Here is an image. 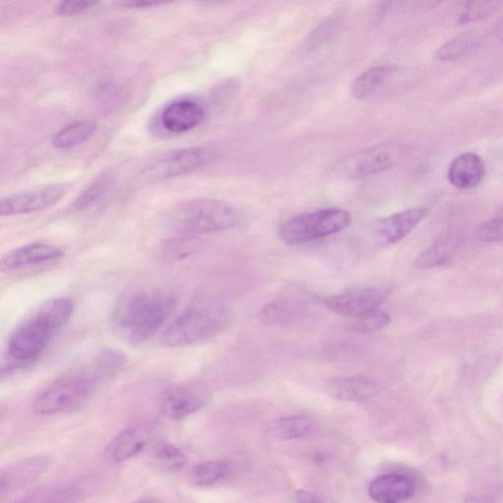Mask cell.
<instances>
[{
  "instance_id": "f546056e",
  "label": "cell",
  "mask_w": 503,
  "mask_h": 503,
  "mask_svg": "<svg viewBox=\"0 0 503 503\" xmlns=\"http://www.w3.org/2000/svg\"><path fill=\"white\" fill-rule=\"evenodd\" d=\"M389 324L390 317L383 311L377 310L358 318L353 328L358 333H375V331L387 327Z\"/></svg>"
},
{
  "instance_id": "6da1fadb",
  "label": "cell",
  "mask_w": 503,
  "mask_h": 503,
  "mask_svg": "<svg viewBox=\"0 0 503 503\" xmlns=\"http://www.w3.org/2000/svg\"><path fill=\"white\" fill-rule=\"evenodd\" d=\"M126 356L117 350L106 349L93 358L61 376L35 397V414L46 416L77 409L87 402L106 380L125 369Z\"/></svg>"
},
{
  "instance_id": "7402d4cb",
  "label": "cell",
  "mask_w": 503,
  "mask_h": 503,
  "mask_svg": "<svg viewBox=\"0 0 503 503\" xmlns=\"http://www.w3.org/2000/svg\"><path fill=\"white\" fill-rule=\"evenodd\" d=\"M392 65H378L367 69L352 84L351 94L356 100H365L375 94L394 75Z\"/></svg>"
},
{
  "instance_id": "f1b7e54d",
  "label": "cell",
  "mask_w": 503,
  "mask_h": 503,
  "mask_svg": "<svg viewBox=\"0 0 503 503\" xmlns=\"http://www.w3.org/2000/svg\"><path fill=\"white\" fill-rule=\"evenodd\" d=\"M156 458L166 468L176 470L183 468L186 462V454L175 446L161 445L155 450Z\"/></svg>"
},
{
  "instance_id": "ac0fdd59",
  "label": "cell",
  "mask_w": 503,
  "mask_h": 503,
  "mask_svg": "<svg viewBox=\"0 0 503 503\" xmlns=\"http://www.w3.org/2000/svg\"><path fill=\"white\" fill-rule=\"evenodd\" d=\"M376 380L366 376H352L329 379L327 391L330 397L341 401L365 402L377 395Z\"/></svg>"
},
{
  "instance_id": "ba28073f",
  "label": "cell",
  "mask_w": 503,
  "mask_h": 503,
  "mask_svg": "<svg viewBox=\"0 0 503 503\" xmlns=\"http://www.w3.org/2000/svg\"><path fill=\"white\" fill-rule=\"evenodd\" d=\"M217 154L211 146H192L177 150L158 158L148 169L145 177L150 181H164L193 173L216 158Z\"/></svg>"
},
{
  "instance_id": "d590c367",
  "label": "cell",
  "mask_w": 503,
  "mask_h": 503,
  "mask_svg": "<svg viewBox=\"0 0 503 503\" xmlns=\"http://www.w3.org/2000/svg\"><path fill=\"white\" fill-rule=\"evenodd\" d=\"M137 503H157V502L154 501V500H150V499H146V500H142V501L137 502Z\"/></svg>"
},
{
  "instance_id": "44dd1931",
  "label": "cell",
  "mask_w": 503,
  "mask_h": 503,
  "mask_svg": "<svg viewBox=\"0 0 503 503\" xmlns=\"http://www.w3.org/2000/svg\"><path fill=\"white\" fill-rule=\"evenodd\" d=\"M314 428L315 425L308 417L288 416L269 424L267 433L277 440H293L308 437Z\"/></svg>"
},
{
  "instance_id": "d6a6232c",
  "label": "cell",
  "mask_w": 503,
  "mask_h": 503,
  "mask_svg": "<svg viewBox=\"0 0 503 503\" xmlns=\"http://www.w3.org/2000/svg\"><path fill=\"white\" fill-rule=\"evenodd\" d=\"M294 503H323L320 498L308 490L299 489L294 498Z\"/></svg>"
},
{
  "instance_id": "836d02e7",
  "label": "cell",
  "mask_w": 503,
  "mask_h": 503,
  "mask_svg": "<svg viewBox=\"0 0 503 503\" xmlns=\"http://www.w3.org/2000/svg\"><path fill=\"white\" fill-rule=\"evenodd\" d=\"M165 3H151V2H136V3H126L124 4L125 6H127V7H139V8H143V7H151V6H155V5H164Z\"/></svg>"
},
{
  "instance_id": "2e32d148",
  "label": "cell",
  "mask_w": 503,
  "mask_h": 503,
  "mask_svg": "<svg viewBox=\"0 0 503 503\" xmlns=\"http://www.w3.org/2000/svg\"><path fill=\"white\" fill-rule=\"evenodd\" d=\"M487 175L483 158L471 152L463 153L453 159L448 169V179L452 186L470 190L481 186Z\"/></svg>"
},
{
  "instance_id": "4fadbf2b",
  "label": "cell",
  "mask_w": 503,
  "mask_h": 503,
  "mask_svg": "<svg viewBox=\"0 0 503 503\" xmlns=\"http://www.w3.org/2000/svg\"><path fill=\"white\" fill-rule=\"evenodd\" d=\"M429 206L408 208L377 220L374 227V239L380 247H387L410 235L428 215Z\"/></svg>"
},
{
  "instance_id": "5b68a950",
  "label": "cell",
  "mask_w": 503,
  "mask_h": 503,
  "mask_svg": "<svg viewBox=\"0 0 503 503\" xmlns=\"http://www.w3.org/2000/svg\"><path fill=\"white\" fill-rule=\"evenodd\" d=\"M238 214L229 204L214 199H196L177 206L171 224L186 236L207 235L235 226Z\"/></svg>"
},
{
  "instance_id": "8fae6325",
  "label": "cell",
  "mask_w": 503,
  "mask_h": 503,
  "mask_svg": "<svg viewBox=\"0 0 503 503\" xmlns=\"http://www.w3.org/2000/svg\"><path fill=\"white\" fill-rule=\"evenodd\" d=\"M387 296V293L384 289L367 287L326 297L323 304L331 312L358 320V318L379 310V307L382 306Z\"/></svg>"
},
{
  "instance_id": "603a6c76",
  "label": "cell",
  "mask_w": 503,
  "mask_h": 503,
  "mask_svg": "<svg viewBox=\"0 0 503 503\" xmlns=\"http://www.w3.org/2000/svg\"><path fill=\"white\" fill-rule=\"evenodd\" d=\"M97 125L92 120H81L60 129L52 140L55 148L66 150L87 142L96 133Z\"/></svg>"
},
{
  "instance_id": "484cf974",
  "label": "cell",
  "mask_w": 503,
  "mask_h": 503,
  "mask_svg": "<svg viewBox=\"0 0 503 503\" xmlns=\"http://www.w3.org/2000/svg\"><path fill=\"white\" fill-rule=\"evenodd\" d=\"M229 473V465L214 460L199 463L191 471L192 481L201 487H210L222 481Z\"/></svg>"
},
{
  "instance_id": "7c38bea8",
  "label": "cell",
  "mask_w": 503,
  "mask_h": 503,
  "mask_svg": "<svg viewBox=\"0 0 503 503\" xmlns=\"http://www.w3.org/2000/svg\"><path fill=\"white\" fill-rule=\"evenodd\" d=\"M208 400L205 387L199 383H180L168 387L162 397V409L173 420H183L198 412Z\"/></svg>"
},
{
  "instance_id": "d4e9b609",
  "label": "cell",
  "mask_w": 503,
  "mask_h": 503,
  "mask_svg": "<svg viewBox=\"0 0 503 503\" xmlns=\"http://www.w3.org/2000/svg\"><path fill=\"white\" fill-rule=\"evenodd\" d=\"M199 248V239L184 236L166 241L162 246V257L167 263H178L187 259Z\"/></svg>"
},
{
  "instance_id": "e0dca14e",
  "label": "cell",
  "mask_w": 503,
  "mask_h": 503,
  "mask_svg": "<svg viewBox=\"0 0 503 503\" xmlns=\"http://www.w3.org/2000/svg\"><path fill=\"white\" fill-rule=\"evenodd\" d=\"M415 492L412 478L396 473L376 478L369 487V496L377 503H401L411 498Z\"/></svg>"
},
{
  "instance_id": "5bb4252c",
  "label": "cell",
  "mask_w": 503,
  "mask_h": 503,
  "mask_svg": "<svg viewBox=\"0 0 503 503\" xmlns=\"http://www.w3.org/2000/svg\"><path fill=\"white\" fill-rule=\"evenodd\" d=\"M206 117L204 107L189 99L167 104L159 116L163 128L171 134H183L199 126Z\"/></svg>"
},
{
  "instance_id": "ffe728a7",
  "label": "cell",
  "mask_w": 503,
  "mask_h": 503,
  "mask_svg": "<svg viewBox=\"0 0 503 503\" xmlns=\"http://www.w3.org/2000/svg\"><path fill=\"white\" fill-rule=\"evenodd\" d=\"M462 240L454 235L441 236L436 242L422 252L415 261L421 269H431L448 263L461 247Z\"/></svg>"
},
{
  "instance_id": "52a82bcc",
  "label": "cell",
  "mask_w": 503,
  "mask_h": 503,
  "mask_svg": "<svg viewBox=\"0 0 503 503\" xmlns=\"http://www.w3.org/2000/svg\"><path fill=\"white\" fill-rule=\"evenodd\" d=\"M403 156L401 144L386 142L341 157L333 166V173L343 179H362L396 166Z\"/></svg>"
},
{
  "instance_id": "1f68e13d",
  "label": "cell",
  "mask_w": 503,
  "mask_h": 503,
  "mask_svg": "<svg viewBox=\"0 0 503 503\" xmlns=\"http://www.w3.org/2000/svg\"><path fill=\"white\" fill-rule=\"evenodd\" d=\"M96 4L89 2H61L55 7V14L64 16H72L82 14L84 11H87Z\"/></svg>"
},
{
  "instance_id": "30bf717a",
  "label": "cell",
  "mask_w": 503,
  "mask_h": 503,
  "mask_svg": "<svg viewBox=\"0 0 503 503\" xmlns=\"http://www.w3.org/2000/svg\"><path fill=\"white\" fill-rule=\"evenodd\" d=\"M312 299L305 291L296 288L263 307L257 317L266 326L296 325L308 317Z\"/></svg>"
},
{
  "instance_id": "e575fe53",
  "label": "cell",
  "mask_w": 503,
  "mask_h": 503,
  "mask_svg": "<svg viewBox=\"0 0 503 503\" xmlns=\"http://www.w3.org/2000/svg\"><path fill=\"white\" fill-rule=\"evenodd\" d=\"M494 35L496 36V38L503 43V19H501L500 21H498L497 24H496V26L494 28Z\"/></svg>"
},
{
  "instance_id": "9a60e30c",
  "label": "cell",
  "mask_w": 503,
  "mask_h": 503,
  "mask_svg": "<svg viewBox=\"0 0 503 503\" xmlns=\"http://www.w3.org/2000/svg\"><path fill=\"white\" fill-rule=\"evenodd\" d=\"M65 257V251L55 245L33 243L11 250L2 257L3 272H14L31 266L51 263Z\"/></svg>"
},
{
  "instance_id": "4dcf8cb0",
  "label": "cell",
  "mask_w": 503,
  "mask_h": 503,
  "mask_svg": "<svg viewBox=\"0 0 503 503\" xmlns=\"http://www.w3.org/2000/svg\"><path fill=\"white\" fill-rule=\"evenodd\" d=\"M478 239L484 242L495 243L503 241V216L488 220L478 227Z\"/></svg>"
},
{
  "instance_id": "cb8c5ba5",
  "label": "cell",
  "mask_w": 503,
  "mask_h": 503,
  "mask_svg": "<svg viewBox=\"0 0 503 503\" xmlns=\"http://www.w3.org/2000/svg\"><path fill=\"white\" fill-rule=\"evenodd\" d=\"M483 39L477 35H463L440 45L435 53V58L444 63L458 61L471 56L482 46Z\"/></svg>"
},
{
  "instance_id": "d6986e66",
  "label": "cell",
  "mask_w": 503,
  "mask_h": 503,
  "mask_svg": "<svg viewBox=\"0 0 503 503\" xmlns=\"http://www.w3.org/2000/svg\"><path fill=\"white\" fill-rule=\"evenodd\" d=\"M151 429L145 426L130 427L119 433L109 444L106 454L114 462H125L139 454L149 443Z\"/></svg>"
},
{
  "instance_id": "9c48e42d",
  "label": "cell",
  "mask_w": 503,
  "mask_h": 503,
  "mask_svg": "<svg viewBox=\"0 0 503 503\" xmlns=\"http://www.w3.org/2000/svg\"><path fill=\"white\" fill-rule=\"evenodd\" d=\"M69 189L67 183H55L8 196L0 201V215L11 216L45 210L63 200Z\"/></svg>"
},
{
  "instance_id": "3957f363",
  "label": "cell",
  "mask_w": 503,
  "mask_h": 503,
  "mask_svg": "<svg viewBox=\"0 0 503 503\" xmlns=\"http://www.w3.org/2000/svg\"><path fill=\"white\" fill-rule=\"evenodd\" d=\"M75 305L65 297L48 300L27 320L18 326L7 345L8 357L16 363L38 358L55 335L70 320Z\"/></svg>"
},
{
  "instance_id": "83f0119b",
  "label": "cell",
  "mask_w": 503,
  "mask_h": 503,
  "mask_svg": "<svg viewBox=\"0 0 503 503\" xmlns=\"http://www.w3.org/2000/svg\"><path fill=\"white\" fill-rule=\"evenodd\" d=\"M502 5L499 2H488V3H468L465 4L464 8L459 15L460 24H468L478 20H481L495 14L497 10Z\"/></svg>"
},
{
  "instance_id": "7a4b0ae2",
  "label": "cell",
  "mask_w": 503,
  "mask_h": 503,
  "mask_svg": "<svg viewBox=\"0 0 503 503\" xmlns=\"http://www.w3.org/2000/svg\"><path fill=\"white\" fill-rule=\"evenodd\" d=\"M176 305L173 293L135 291L119 303L114 317L116 327L130 345H142L167 322Z\"/></svg>"
},
{
  "instance_id": "277c9868",
  "label": "cell",
  "mask_w": 503,
  "mask_h": 503,
  "mask_svg": "<svg viewBox=\"0 0 503 503\" xmlns=\"http://www.w3.org/2000/svg\"><path fill=\"white\" fill-rule=\"evenodd\" d=\"M232 313L223 304L210 303L192 307L171 323L162 336L165 347H186L211 340L230 327Z\"/></svg>"
},
{
  "instance_id": "8992f818",
  "label": "cell",
  "mask_w": 503,
  "mask_h": 503,
  "mask_svg": "<svg viewBox=\"0 0 503 503\" xmlns=\"http://www.w3.org/2000/svg\"><path fill=\"white\" fill-rule=\"evenodd\" d=\"M351 224L349 212L342 208H324L285 220L278 226V237L287 245H298L336 235Z\"/></svg>"
},
{
  "instance_id": "4316f807",
  "label": "cell",
  "mask_w": 503,
  "mask_h": 503,
  "mask_svg": "<svg viewBox=\"0 0 503 503\" xmlns=\"http://www.w3.org/2000/svg\"><path fill=\"white\" fill-rule=\"evenodd\" d=\"M109 188L110 178L108 176H102L97 177L78 196V198L72 205L73 210H85V208L89 207L97 200H100Z\"/></svg>"
}]
</instances>
